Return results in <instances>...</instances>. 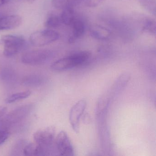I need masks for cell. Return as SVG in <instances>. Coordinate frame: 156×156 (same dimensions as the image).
I'll use <instances>...</instances> for the list:
<instances>
[{
	"label": "cell",
	"instance_id": "ba28073f",
	"mask_svg": "<svg viewBox=\"0 0 156 156\" xmlns=\"http://www.w3.org/2000/svg\"><path fill=\"white\" fill-rule=\"evenodd\" d=\"M55 145L60 155L64 156H73L74 149L71 140L66 132H59L55 138Z\"/></svg>",
	"mask_w": 156,
	"mask_h": 156
},
{
	"label": "cell",
	"instance_id": "5b68a950",
	"mask_svg": "<svg viewBox=\"0 0 156 156\" xmlns=\"http://www.w3.org/2000/svg\"><path fill=\"white\" fill-rule=\"evenodd\" d=\"M33 105L31 104L19 107L10 112L2 118V124L10 126L19 123L25 119L32 110Z\"/></svg>",
	"mask_w": 156,
	"mask_h": 156
},
{
	"label": "cell",
	"instance_id": "277c9868",
	"mask_svg": "<svg viewBox=\"0 0 156 156\" xmlns=\"http://www.w3.org/2000/svg\"><path fill=\"white\" fill-rule=\"evenodd\" d=\"M52 56L51 51L44 49L33 50L23 54L22 56V62L24 64L31 66L43 64Z\"/></svg>",
	"mask_w": 156,
	"mask_h": 156
},
{
	"label": "cell",
	"instance_id": "9a60e30c",
	"mask_svg": "<svg viewBox=\"0 0 156 156\" xmlns=\"http://www.w3.org/2000/svg\"><path fill=\"white\" fill-rule=\"evenodd\" d=\"M43 82L42 76L38 75H32L26 76L23 81V83L25 86L37 87L41 85Z\"/></svg>",
	"mask_w": 156,
	"mask_h": 156
},
{
	"label": "cell",
	"instance_id": "d6986e66",
	"mask_svg": "<svg viewBox=\"0 0 156 156\" xmlns=\"http://www.w3.org/2000/svg\"><path fill=\"white\" fill-rule=\"evenodd\" d=\"M142 30L155 35L156 33V22L151 19H147L144 22Z\"/></svg>",
	"mask_w": 156,
	"mask_h": 156
},
{
	"label": "cell",
	"instance_id": "44dd1931",
	"mask_svg": "<svg viewBox=\"0 0 156 156\" xmlns=\"http://www.w3.org/2000/svg\"><path fill=\"white\" fill-rule=\"evenodd\" d=\"M10 133L6 130H0V145L3 144L8 140Z\"/></svg>",
	"mask_w": 156,
	"mask_h": 156
},
{
	"label": "cell",
	"instance_id": "8992f818",
	"mask_svg": "<svg viewBox=\"0 0 156 156\" xmlns=\"http://www.w3.org/2000/svg\"><path fill=\"white\" fill-rule=\"evenodd\" d=\"M55 134V127L50 126L36 131L34 134V138L37 144L47 149L52 145Z\"/></svg>",
	"mask_w": 156,
	"mask_h": 156
},
{
	"label": "cell",
	"instance_id": "d4e9b609",
	"mask_svg": "<svg viewBox=\"0 0 156 156\" xmlns=\"http://www.w3.org/2000/svg\"><path fill=\"white\" fill-rule=\"evenodd\" d=\"M22 1H25L30 3H32L35 1V0H22Z\"/></svg>",
	"mask_w": 156,
	"mask_h": 156
},
{
	"label": "cell",
	"instance_id": "8fae6325",
	"mask_svg": "<svg viewBox=\"0 0 156 156\" xmlns=\"http://www.w3.org/2000/svg\"><path fill=\"white\" fill-rule=\"evenodd\" d=\"M23 153L26 156H44L47 155V148L35 143L26 144L23 149Z\"/></svg>",
	"mask_w": 156,
	"mask_h": 156
},
{
	"label": "cell",
	"instance_id": "6da1fadb",
	"mask_svg": "<svg viewBox=\"0 0 156 156\" xmlns=\"http://www.w3.org/2000/svg\"><path fill=\"white\" fill-rule=\"evenodd\" d=\"M90 56V52H78L55 61L51 66V69L56 72L69 70L84 63L89 60Z\"/></svg>",
	"mask_w": 156,
	"mask_h": 156
},
{
	"label": "cell",
	"instance_id": "ac0fdd59",
	"mask_svg": "<svg viewBox=\"0 0 156 156\" xmlns=\"http://www.w3.org/2000/svg\"><path fill=\"white\" fill-rule=\"evenodd\" d=\"M31 94V92L30 91H23L20 93L13 94L7 98L6 99V102L8 104L13 103L19 100L25 99L29 97Z\"/></svg>",
	"mask_w": 156,
	"mask_h": 156
},
{
	"label": "cell",
	"instance_id": "9c48e42d",
	"mask_svg": "<svg viewBox=\"0 0 156 156\" xmlns=\"http://www.w3.org/2000/svg\"><path fill=\"white\" fill-rule=\"evenodd\" d=\"M22 23V19L18 15H4L0 13V31L16 29Z\"/></svg>",
	"mask_w": 156,
	"mask_h": 156
},
{
	"label": "cell",
	"instance_id": "cb8c5ba5",
	"mask_svg": "<svg viewBox=\"0 0 156 156\" xmlns=\"http://www.w3.org/2000/svg\"><path fill=\"white\" fill-rule=\"evenodd\" d=\"M9 1L10 0H0V7L7 4Z\"/></svg>",
	"mask_w": 156,
	"mask_h": 156
},
{
	"label": "cell",
	"instance_id": "e0dca14e",
	"mask_svg": "<svg viewBox=\"0 0 156 156\" xmlns=\"http://www.w3.org/2000/svg\"><path fill=\"white\" fill-rule=\"evenodd\" d=\"M141 7L151 15L156 16V0H139Z\"/></svg>",
	"mask_w": 156,
	"mask_h": 156
},
{
	"label": "cell",
	"instance_id": "7402d4cb",
	"mask_svg": "<svg viewBox=\"0 0 156 156\" xmlns=\"http://www.w3.org/2000/svg\"><path fill=\"white\" fill-rule=\"evenodd\" d=\"M103 0H85V4L89 8L97 7L102 2Z\"/></svg>",
	"mask_w": 156,
	"mask_h": 156
},
{
	"label": "cell",
	"instance_id": "30bf717a",
	"mask_svg": "<svg viewBox=\"0 0 156 156\" xmlns=\"http://www.w3.org/2000/svg\"><path fill=\"white\" fill-rule=\"evenodd\" d=\"M90 34L93 38L99 41H106L111 37V32L104 26L98 24L93 25L90 28Z\"/></svg>",
	"mask_w": 156,
	"mask_h": 156
},
{
	"label": "cell",
	"instance_id": "5bb4252c",
	"mask_svg": "<svg viewBox=\"0 0 156 156\" xmlns=\"http://www.w3.org/2000/svg\"><path fill=\"white\" fill-rule=\"evenodd\" d=\"M60 17L62 23L68 26L72 25L76 20L73 8H66L63 9Z\"/></svg>",
	"mask_w": 156,
	"mask_h": 156
},
{
	"label": "cell",
	"instance_id": "3957f363",
	"mask_svg": "<svg viewBox=\"0 0 156 156\" xmlns=\"http://www.w3.org/2000/svg\"><path fill=\"white\" fill-rule=\"evenodd\" d=\"M60 38L59 33L51 29L37 31L31 34L30 41L33 46L42 47L57 41Z\"/></svg>",
	"mask_w": 156,
	"mask_h": 156
},
{
	"label": "cell",
	"instance_id": "603a6c76",
	"mask_svg": "<svg viewBox=\"0 0 156 156\" xmlns=\"http://www.w3.org/2000/svg\"><path fill=\"white\" fill-rule=\"evenodd\" d=\"M7 111V107L3 106H0V119L6 115Z\"/></svg>",
	"mask_w": 156,
	"mask_h": 156
},
{
	"label": "cell",
	"instance_id": "ffe728a7",
	"mask_svg": "<svg viewBox=\"0 0 156 156\" xmlns=\"http://www.w3.org/2000/svg\"><path fill=\"white\" fill-rule=\"evenodd\" d=\"M2 80L6 82H12L15 79V73L12 70L6 69L2 71L1 74Z\"/></svg>",
	"mask_w": 156,
	"mask_h": 156
},
{
	"label": "cell",
	"instance_id": "52a82bcc",
	"mask_svg": "<svg viewBox=\"0 0 156 156\" xmlns=\"http://www.w3.org/2000/svg\"><path fill=\"white\" fill-rule=\"evenodd\" d=\"M86 106V101L84 99H82L77 102L70 110L69 115L70 124L73 129L76 133L79 132L80 119Z\"/></svg>",
	"mask_w": 156,
	"mask_h": 156
},
{
	"label": "cell",
	"instance_id": "7a4b0ae2",
	"mask_svg": "<svg viewBox=\"0 0 156 156\" xmlns=\"http://www.w3.org/2000/svg\"><path fill=\"white\" fill-rule=\"evenodd\" d=\"M1 42L4 45L3 55L11 57L21 51L24 47L25 40L23 36L7 34L2 36Z\"/></svg>",
	"mask_w": 156,
	"mask_h": 156
},
{
	"label": "cell",
	"instance_id": "7c38bea8",
	"mask_svg": "<svg viewBox=\"0 0 156 156\" xmlns=\"http://www.w3.org/2000/svg\"><path fill=\"white\" fill-rule=\"evenodd\" d=\"M73 26V36L69 39V43H73L76 40L82 37L85 31V26L81 20L76 19L72 24Z\"/></svg>",
	"mask_w": 156,
	"mask_h": 156
},
{
	"label": "cell",
	"instance_id": "2e32d148",
	"mask_svg": "<svg viewBox=\"0 0 156 156\" xmlns=\"http://www.w3.org/2000/svg\"><path fill=\"white\" fill-rule=\"evenodd\" d=\"M61 17L56 14H52L49 15L46 19L44 26L49 29L59 27L62 24Z\"/></svg>",
	"mask_w": 156,
	"mask_h": 156
},
{
	"label": "cell",
	"instance_id": "4fadbf2b",
	"mask_svg": "<svg viewBox=\"0 0 156 156\" xmlns=\"http://www.w3.org/2000/svg\"><path fill=\"white\" fill-rule=\"evenodd\" d=\"M83 0H51L52 5L60 9L74 8L80 4Z\"/></svg>",
	"mask_w": 156,
	"mask_h": 156
}]
</instances>
